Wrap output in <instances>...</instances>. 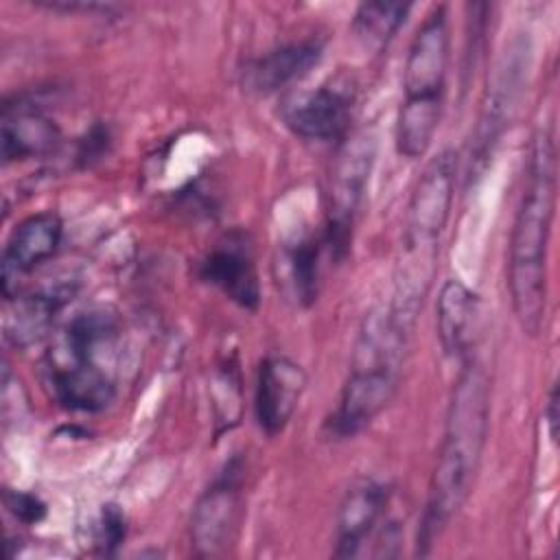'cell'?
<instances>
[{
	"label": "cell",
	"mask_w": 560,
	"mask_h": 560,
	"mask_svg": "<svg viewBox=\"0 0 560 560\" xmlns=\"http://www.w3.org/2000/svg\"><path fill=\"white\" fill-rule=\"evenodd\" d=\"M63 223L57 212H37L22 219L9 234L2 252L0 289L4 300L20 293L22 280L42 262L52 258L61 245Z\"/></svg>",
	"instance_id": "cell-10"
},
{
	"label": "cell",
	"mask_w": 560,
	"mask_h": 560,
	"mask_svg": "<svg viewBox=\"0 0 560 560\" xmlns=\"http://www.w3.org/2000/svg\"><path fill=\"white\" fill-rule=\"evenodd\" d=\"M457 153L440 151L418 177L405 214L402 254L396 262L392 306L416 322L435 276L440 241L455 197Z\"/></svg>",
	"instance_id": "cell-5"
},
{
	"label": "cell",
	"mask_w": 560,
	"mask_h": 560,
	"mask_svg": "<svg viewBox=\"0 0 560 560\" xmlns=\"http://www.w3.org/2000/svg\"><path fill=\"white\" fill-rule=\"evenodd\" d=\"M77 293V282L72 278L57 280L55 284H44L35 291L18 293L9 300V311L4 317V337L15 348H28L44 339L57 315Z\"/></svg>",
	"instance_id": "cell-15"
},
{
	"label": "cell",
	"mask_w": 560,
	"mask_h": 560,
	"mask_svg": "<svg viewBox=\"0 0 560 560\" xmlns=\"http://www.w3.org/2000/svg\"><path fill=\"white\" fill-rule=\"evenodd\" d=\"M435 330L446 357L459 363L472 359L479 328H481V300L459 278H448L435 304Z\"/></svg>",
	"instance_id": "cell-17"
},
{
	"label": "cell",
	"mask_w": 560,
	"mask_h": 560,
	"mask_svg": "<svg viewBox=\"0 0 560 560\" xmlns=\"http://www.w3.org/2000/svg\"><path fill=\"white\" fill-rule=\"evenodd\" d=\"M376 147V136L363 129L343 142L332 164L328 184V217L322 238L335 258H343L348 254L352 228L374 171Z\"/></svg>",
	"instance_id": "cell-7"
},
{
	"label": "cell",
	"mask_w": 560,
	"mask_h": 560,
	"mask_svg": "<svg viewBox=\"0 0 560 560\" xmlns=\"http://www.w3.org/2000/svg\"><path fill=\"white\" fill-rule=\"evenodd\" d=\"M455 378L444 435L438 459L429 479L427 501L418 525L416 553L429 556L435 540L444 534L453 516L470 497L475 475L490 427V385L483 368L472 357L459 363Z\"/></svg>",
	"instance_id": "cell-1"
},
{
	"label": "cell",
	"mask_w": 560,
	"mask_h": 560,
	"mask_svg": "<svg viewBox=\"0 0 560 560\" xmlns=\"http://www.w3.org/2000/svg\"><path fill=\"white\" fill-rule=\"evenodd\" d=\"M118 317L109 306H90L70 317L44 361L52 398L68 411L96 413L116 396Z\"/></svg>",
	"instance_id": "cell-4"
},
{
	"label": "cell",
	"mask_w": 560,
	"mask_h": 560,
	"mask_svg": "<svg viewBox=\"0 0 560 560\" xmlns=\"http://www.w3.org/2000/svg\"><path fill=\"white\" fill-rule=\"evenodd\" d=\"M322 42L300 39L282 44L252 59L243 70V85L254 94H273L311 72L322 59Z\"/></svg>",
	"instance_id": "cell-18"
},
{
	"label": "cell",
	"mask_w": 560,
	"mask_h": 560,
	"mask_svg": "<svg viewBox=\"0 0 560 560\" xmlns=\"http://www.w3.org/2000/svg\"><path fill=\"white\" fill-rule=\"evenodd\" d=\"M107 144H109V131H107V127L94 125V127L88 131V136L79 142V153H77V158L83 162V166H88V164H92V160H98V155L107 149Z\"/></svg>",
	"instance_id": "cell-23"
},
{
	"label": "cell",
	"mask_w": 560,
	"mask_h": 560,
	"mask_svg": "<svg viewBox=\"0 0 560 560\" xmlns=\"http://www.w3.org/2000/svg\"><path fill=\"white\" fill-rule=\"evenodd\" d=\"M558 405H560V396H558V383L553 381L549 392H547V398H545V420H547V433L551 438V442L556 444L558 442V420H560V413H558Z\"/></svg>",
	"instance_id": "cell-24"
},
{
	"label": "cell",
	"mask_w": 560,
	"mask_h": 560,
	"mask_svg": "<svg viewBox=\"0 0 560 560\" xmlns=\"http://www.w3.org/2000/svg\"><path fill=\"white\" fill-rule=\"evenodd\" d=\"M556 214V142L540 127L529 142L525 184L508 243V289L523 332L536 337L547 313V262Z\"/></svg>",
	"instance_id": "cell-2"
},
{
	"label": "cell",
	"mask_w": 560,
	"mask_h": 560,
	"mask_svg": "<svg viewBox=\"0 0 560 560\" xmlns=\"http://www.w3.org/2000/svg\"><path fill=\"white\" fill-rule=\"evenodd\" d=\"M199 278L245 311L260 304V282L249 245L238 236L214 245L199 262Z\"/></svg>",
	"instance_id": "cell-16"
},
{
	"label": "cell",
	"mask_w": 560,
	"mask_h": 560,
	"mask_svg": "<svg viewBox=\"0 0 560 560\" xmlns=\"http://www.w3.org/2000/svg\"><path fill=\"white\" fill-rule=\"evenodd\" d=\"M306 389L304 368L287 354H267L256 374L254 416L258 429L276 438L291 422Z\"/></svg>",
	"instance_id": "cell-11"
},
{
	"label": "cell",
	"mask_w": 560,
	"mask_h": 560,
	"mask_svg": "<svg viewBox=\"0 0 560 560\" xmlns=\"http://www.w3.org/2000/svg\"><path fill=\"white\" fill-rule=\"evenodd\" d=\"M413 322L405 319L392 304L365 313L350 357L339 402L326 420L335 438H352L394 400Z\"/></svg>",
	"instance_id": "cell-3"
},
{
	"label": "cell",
	"mask_w": 560,
	"mask_h": 560,
	"mask_svg": "<svg viewBox=\"0 0 560 560\" xmlns=\"http://www.w3.org/2000/svg\"><path fill=\"white\" fill-rule=\"evenodd\" d=\"M326 249L322 236H304L287 247L284 271L291 295L300 306H311L319 295L322 252Z\"/></svg>",
	"instance_id": "cell-20"
},
{
	"label": "cell",
	"mask_w": 560,
	"mask_h": 560,
	"mask_svg": "<svg viewBox=\"0 0 560 560\" xmlns=\"http://www.w3.org/2000/svg\"><path fill=\"white\" fill-rule=\"evenodd\" d=\"M448 57V15L444 4H435L416 28L402 68V101L394 142L405 160L424 158L433 144L444 105Z\"/></svg>",
	"instance_id": "cell-6"
},
{
	"label": "cell",
	"mask_w": 560,
	"mask_h": 560,
	"mask_svg": "<svg viewBox=\"0 0 560 560\" xmlns=\"http://www.w3.org/2000/svg\"><path fill=\"white\" fill-rule=\"evenodd\" d=\"M389 490L374 477H359L341 497L335 518V558H354L385 514Z\"/></svg>",
	"instance_id": "cell-14"
},
{
	"label": "cell",
	"mask_w": 560,
	"mask_h": 560,
	"mask_svg": "<svg viewBox=\"0 0 560 560\" xmlns=\"http://www.w3.org/2000/svg\"><path fill=\"white\" fill-rule=\"evenodd\" d=\"M241 459L234 457L199 494L190 514V545L195 556H219L234 540L243 514Z\"/></svg>",
	"instance_id": "cell-8"
},
{
	"label": "cell",
	"mask_w": 560,
	"mask_h": 560,
	"mask_svg": "<svg viewBox=\"0 0 560 560\" xmlns=\"http://www.w3.org/2000/svg\"><path fill=\"white\" fill-rule=\"evenodd\" d=\"M529 66V48L523 46V39H516L508 46V50L501 55L494 77L486 92V103L481 107L479 125L475 129V140L470 147V173L472 168L479 171V162L490 158L494 142L505 129V122L510 120Z\"/></svg>",
	"instance_id": "cell-9"
},
{
	"label": "cell",
	"mask_w": 560,
	"mask_h": 560,
	"mask_svg": "<svg viewBox=\"0 0 560 560\" xmlns=\"http://www.w3.org/2000/svg\"><path fill=\"white\" fill-rule=\"evenodd\" d=\"M0 142L4 164L46 158L57 151L61 131L57 122L24 96L7 98L0 116Z\"/></svg>",
	"instance_id": "cell-13"
},
{
	"label": "cell",
	"mask_w": 560,
	"mask_h": 560,
	"mask_svg": "<svg viewBox=\"0 0 560 560\" xmlns=\"http://www.w3.org/2000/svg\"><path fill=\"white\" fill-rule=\"evenodd\" d=\"M409 11L411 4L407 2H361L352 18V33L363 48L381 52L405 24Z\"/></svg>",
	"instance_id": "cell-19"
},
{
	"label": "cell",
	"mask_w": 560,
	"mask_h": 560,
	"mask_svg": "<svg viewBox=\"0 0 560 560\" xmlns=\"http://www.w3.org/2000/svg\"><path fill=\"white\" fill-rule=\"evenodd\" d=\"M354 92L348 83H324L284 107L287 127L302 140H339L350 127Z\"/></svg>",
	"instance_id": "cell-12"
},
{
	"label": "cell",
	"mask_w": 560,
	"mask_h": 560,
	"mask_svg": "<svg viewBox=\"0 0 560 560\" xmlns=\"http://www.w3.org/2000/svg\"><path fill=\"white\" fill-rule=\"evenodd\" d=\"M4 505L7 510L22 523L26 525H35L39 523L44 516H46V503L33 494V492H26V490H11L7 488L4 490Z\"/></svg>",
	"instance_id": "cell-22"
},
{
	"label": "cell",
	"mask_w": 560,
	"mask_h": 560,
	"mask_svg": "<svg viewBox=\"0 0 560 560\" xmlns=\"http://www.w3.org/2000/svg\"><path fill=\"white\" fill-rule=\"evenodd\" d=\"M127 538V516L118 503H105L94 525V547L101 556H116Z\"/></svg>",
	"instance_id": "cell-21"
}]
</instances>
